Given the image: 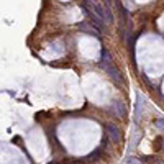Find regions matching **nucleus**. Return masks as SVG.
<instances>
[{"label": "nucleus", "instance_id": "1", "mask_svg": "<svg viewBox=\"0 0 164 164\" xmlns=\"http://www.w3.org/2000/svg\"><path fill=\"white\" fill-rule=\"evenodd\" d=\"M102 66H103V69H105L107 72H109V76L112 79H113L115 82H121V76H120V72L117 71V69L113 67V64L110 62V56L107 54V51L103 49L102 51Z\"/></svg>", "mask_w": 164, "mask_h": 164}, {"label": "nucleus", "instance_id": "2", "mask_svg": "<svg viewBox=\"0 0 164 164\" xmlns=\"http://www.w3.org/2000/svg\"><path fill=\"white\" fill-rule=\"evenodd\" d=\"M107 130H109V135H110L112 141H113V143L120 141V133H118V128L115 127V125H109V127H107Z\"/></svg>", "mask_w": 164, "mask_h": 164}, {"label": "nucleus", "instance_id": "3", "mask_svg": "<svg viewBox=\"0 0 164 164\" xmlns=\"http://www.w3.org/2000/svg\"><path fill=\"white\" fill-rule=\"evenodd\" d=\"M164 139L163 138H156L154 139V145H153V146H154V151H159V149H163V146H164Z\"/></svg>", "mask_w": 164, "mask_h": 164}, {"label": "nucleus", "instance_id": "4", "mask_svg": "<svg viewBox=\"0 0 164 164\" xmlns=\"http://www.w3.org/2000/svg\"><path fill=\"white\" fill-rule=\"evenodd\" d=\"M115 107H117L118 117H123V115H125V107H123V103H121V102H117V103H115Z\"/></svg>", "mask_w": 164, "mask_h": 164}, {"label": "nucleus", "instance_id": "5", "mask_svg": "<svg viewBox=\"0 0 164 164\" xmlns=\"http://www.w3.org/2000/svg\"><path fill=\"white\" fill-rule=\"evenodd\" d=\"M100 153H102V148H99V149H95V151L92 153V154L89 156V159H99L100 158Z\"/></svg>", "mask_w": 164, "mask_h": 164}, {"label": "nucleus", "instance_id": "6", "mask_svg": "<svg viewBox=\"0 0 164 164\" xmlns=\"http://www.w3.org/2000/svg\"><path fill=\"white\" fill-rule=\"evenodd\" d=\"M128 164H139V163L135 161V159H128Z\"/></svg>", "mask_w": 164, "mask_h": 164}, {"label": "nucleus", "instance_id": "7", "mask_svg": "<svg viewBox=\"0 0 164 164\" xmlns=\"http://www.w3.org/2000/svg\"><path fill=\"white\" fill-rule=\"evenodd\" d=\"M158 125L159 127H164V120H158Z\"/></svg>", "mask_w": 164, "mask_h": 164}]
</instances>
